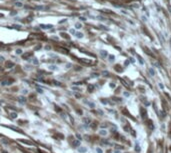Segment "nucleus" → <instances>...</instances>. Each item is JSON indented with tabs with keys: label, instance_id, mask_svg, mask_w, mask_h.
<instances>
[{
	"label": "nucleus",
	"instance_id": "nucleus-1",
	"mask_svg": "<svg viewBox=\"0 0 171 153\" xmlns=\"http://www.w3.org/2000/svg\"><path fill=\"white\" fill-rule=\"evenodd\" d=\"M32 55H33V52H31V51L30 52H26V53H24L22 55V58L24 60H28Z\"/></svg>",
	"mask_w": 171,
	"mask_h": 153
},
{
	"label": "nucleus",
	"instance_id": "nucleus-2",
	"mask_svg": "<svg viewBox=\"0 0 171 153\" xmlns=\"http://www.w3.org/2000/svg\"><path fill=\"white\" fill-rule=\"evenodd\" d=\"M99 55H100L102 59H104V58H106V57H108V52L106 50H100L99 51Z\"/></svg>",
	"mask_w": 171,
	"mask_h": 153
},
{
	"label": "nucleus",
	"instance_id": "nucleus-3",
	"mask_svg": "<svg viewBox=\"0 0 171 153\" xmlns=\"http://www.w3.org/2000/svg\"><path fill=\"white\" fill-rule=\"evenodd\" d=\"M57 50H58L60 53H63V54H67L68 53V50L65 49V48H62V47H57L56 48Z\"/></svg>",
	"mask_w": 171,
	"mask_h": 153
},
{
	"label": "nucleus",
	"instance_id": "nucleus-4",
	"mask_svg": "<svg viewBox=\"0 0 171 153\" xmlns=\"http://www.w3.org/2000/svg\"><path fill=\"white\" fill-rule=\"evenodd\" d=\"M77 150L80 153H86L87 152V148L86 147H83V146H79Z\"/></svg>",
	"mask_w": 171,
	"mask_h": 153
},
{
	"label": "nucleus",
	"instance_id": "nucleus-5",
	"mask_svg": "<svg viewBox=\"0 0 171 153\" xmlns=\"http://www.w3.org/2000/svg\"><path fill=\"white\" fill-rule=\"evenodd\" d=\"M5 66L7 68H12V67H14V63L12 61H6L5 62Z\"/></svg>",
	"mask_w": 171,
	"mask_h": 153
},
{
	"label": "nucleus",
	"instance_id": "nucleus-6",
	"mask_svg": "<svg viewBox=\"0 0 171 153\" xmlns=\"http://www.w3.org/2000/svg\"><path fill=\"white\" fill-rule=\"evenodd\" d=\"M40 27H42L43 29H50V28L53 27V25H51V24H41Z\"/></svg>",
	"mask_w": 171,
	"mask_h": 153
},
{
	"label": "nucleus",
	"instance_id": "nucleus-7",
	"mask_svg": "<svg viewBox=\"0 0 171 153\" xmlns=\"http://www.w3.org/2000/svg\"><path fill=\"white\" fill-rule=\"evenodd\" d=\"M75 36L78 38V39H82V38L84 37V34L82 32H76L75 33Z\"/></svg>",
	"mask_w": 171,
	"mask_h": 153
},
{
	"label": "nucleus",
	"instance_id": "nucleus-8",
	"mask_svg": "<svg viewBox=\"0 0 171 153\" xmlns=\"http://www.w3.org/2000/svg\"><path fill=\"white\" fill-rule=\"evenodd\" d=\"M99 134H100L101 136H106L108 134L107 130H105V129H101L100 131H99Z\"/></svg>",
	"mask_w": 171,
	"mask_h": 153
},
{
	"label": "nucleus",
	"instance_id": "nucleus-9",
	"mask_svg": "<svg viewBox=\"0 0 171 153\" xmlns=\"http://www.w3.org/2000/svg\"><path fill=\"white\" fill-rule=\"evenodd\" d=\"M114 60H115V55H109L108 54V61L110 62V63H112V62H114Z\"/></svg>",
	"mask_w": 171,
	"mask_h": 153
},
{
	"label": "nucleus",
	"instance_id": "nucleus-10",
	"mask_svg": "<svg viewBox=\"0 0 171 153\" xmlns=\"http://www.w3.org/2000/svg\"><path fill=\"white\" fill-rule=\"evenodd\" d=\"M148 73L150 74V76H154L155 75V70L152 67H149L148 68Z\"/></svg>",
	"mask_w": 171,
	"mask_h": 153
},
{
	"label": "nucleus",
	"instance_id": "nucleus-11",
	"mask_svg": "<svg viewBox=\"0 0 171 153\" xmlns=\"http://www.w3.org/2000/svg\"><path fill=\"white\" fill-rule=\"evenodd\" d=\"M72 145L74 146V147H79L80 146V140L78 139V140H74L73 142H72Z\"/></svg>",
	"mask_w": 171,
	"mask_h": 153
},
{
	"label": "nucleus",
	"instance_id": "nucleus-12",
	"mask_svg": "<svg viewBox=\"0 0 171 153\" xmlns=\"http://www.w3.org/2000/svg\"><path fill=\"white\" fill-rule=\"evenodd\" d=\"M85 104H87L88 106H90V108H95V104L93 102H90V101H84Z\"/></svg>",
	"mask_w": 171,
	"mask_h": 153
},
{
	"label": "nucleus",
	"instance_id": "nucleus-13",
	"mask_svg": "<svg viewBox=\"0 0 171 153\" xmlns=\"http://www.w3.org/2000/svg\"><path fill=\"white\" fill-rule=\"evenodd\" d=\"M75 28H76V29H81V28H82V24L80 22L75 23Z\"/></svg>",
	"mask_w": 171,
	"mask_h": 153
},
{
	"label": "nucleus",
	"instance_id": "nucleus-14",
	"mask_svg": "<svg viewBox=\"0 0 171 153\" xmlns=\"http://www.w3.org/2000/svg\"><path fill=\"white\" fill-rule=\"evenodd\" d=\"M60 35H61V37H62V38H65V39H69V36L67 35V34H66V33H64V32H61L60 33Z\"/></svg>",
	"mask_w": 171,
	"mask_h": 153
},
{
	"label": "nucleus",
	"instance_id": "nucleus-15",
	"mask_svg": "<svg viewBox=\"0 0 171 153\" xmlns=\"http://www.w3.org/2000/svg\"><path fill=\"white\" fill-rule=\"evenodd\" d=\"M15 6H16V7H22V6H23V3L20 2V1H17V2L15 3Z\"/></svg>",
	"mask_w": 171,
	"mask_h": 153
},
{
	"label": "nucleus",
	"instance_id": "nucleus-16",
	"mask_svg": "<svg viewBox=\"0 0 171 153\" xmlns=\"http://www.w3.org/2000/svg\"><path fill=\"white\" fill-rule=\"evenodd\" d=\"M19 102H21V103H25V102H26L25 97H19Z\"/></svg>",
	"mask_w": 171,
	"mask_h": 153
},
{
	"label": "nucleus",
	"instance_id": "nucleus-17",
	"mask_svg": "<svg viewBox=\"0 0 171 153\" xmlns=\"http://www.w3.org/2000/svg\"><path fill=\"white\" fill-rule=\"evenodd\" d=\"M158 86H159V88H160L161 90H164V85H163L162 82H158Z\"/></svg>",
	"mask_w": 171,
	"mask_h": 153
},
{
	"label": "nucleus",
	"instance_id": "nucleus-18",
	"mask_svg": "<svg viewBox=\"0 0 171 153\" xmlns=\"http://www.w3.org/2000/svg\"><path fill=\"white\" fill-rule=\"evenodd\" d=\"M138 62H139V63H140L141 65H144V61L142 60L141 57H138Z\"/></svg>",
	"mask_w": 171,
	"mask_h": 153
},
{
	"label": "nucleus",
	"instance_id": "nucleus-19",
	"mask_svg": "<svg viewBox=\"0 0 171 153\" xmlns=\"http://www.w3.org/2000/svg\"><path fill=\"white\" fill-rule=\"evenodd\" d=\"M119 67H120L119 65H116V66H115V70H117L118 72H121V71H122V69H121V68H119Z\"/></svg>",
	"mask_w": 171,
	"mask_h": 153
},
{
	"label": "nucleus",
	"instance_id": "nucleus-20",
	"mask_svg": "<svg viewBox=\"0 0 171 153\" xmlns=\"http://www.w3.org/2000/svg\"><path fill=\"white\" fill-rule=\"evenodd\" d=\"M135 151H136V152H139V151H140V147H139L138 144H136V145H135Z\"/></svg>",
	"mask_w": 171,
	"mask_h": 153
},
{
	"label": "nucleus",
	"instance_id": "nucleus-21",
	"mask_svg": "<svg viewBox=\"0 0 171 153\" xmlns=\"http://www.w3.org/2000/svg\"><path fill=\"white\" fill-rule=\"evenodd\" d=\"M93 89H94V87H93L92 85H89V86H88V90H89L90 92H92V91H93Z\"/></svg>",
	"mask_w": 171,
	"mask_h": 153
},
{
	"label": "nucleus",
	"instance_id": "nucleus-22",
	"mask_svg": "<svg viewBox=\"0 0 171 153\" xmlns=\"http://www.w3.org/2000/svg\"><path fill=\"white\" fill-rule=\"evenodd\" d=\"M16 54H18V55H20V54H22V50L21 49H16Z\"/></svg>",
	"mask_w": 171,
	"mask_h": 153
},
{
	"label": "nucleus",
	"instance_id": "nucleus-23",
	"mask_svg": "<svg viewBox=\"0 0 171 153\" xmlns=\"http://www.w3.org/2000/svg\"><path fill=\"white\" fill-rule=\"evenodd\" d=\"M141 111H142V117L145 118V116H146V112H145V110H143V109H141Z\"/></svg>",
	"mask_w": 171,
	"mask_h": 153
},
{
	"label": "nucleus",
	"instance_id": "nucleus-24",
	"mask_svg": "<svg viewBox=\"0 0 171 153\" xmlns=\"http://www.w3.org/2000/svg\"><path fill=\"white\" fill-rule=\"evenodd\" d=\"M123 95H124L125 97H129L130 96V94L128 93V92H123Z\"/></svg>",
	"mask_w": 171,
	"mask_h": 153
},
{
	"label": "nucleus",
	"instance_id": "nucleus-25",
	"mask_svg": "<svg viewBox=\"0 0 171 153\" xmlns=\"http://www.w3.org/2000/svg\"><path fill=\"white\" fill-rule=\"evenodd\" d=\"M33 64H34V65H37V64H38V60H37L36 58L33 59Z\"/></svg>",
	"mask_w": 171,
	"mask_h": 153
},
{
	"label": "nucleus",
	"instance_id": "nucleus-26",
	"mask_svg": "<svg viewBox=\"0 0 171 153\" xmlns=\"http://www.w3.org/2000/svg\"><path fill=\"white\" fill-rule=\"evenodd\" d=\"M49 68H50L51 70H55V69H57V68H56V66H54V65H51V66H49Z\"/></svg>",
	"mask_w": 171,
	"mask_h": 153
},
{
	"label": "nucleus",
	"instance_id": "nucleus-27",
	"mask_svg": "<svg viewBox=\"0 0 171 153\" xmlns=\"http://www.w3.org/2000/svg\"><path fill=\"white\" fill-rule=\"evenodd\" d=\"M69 32H70V34H75V33H76V31L74 29H70Z\"/></svg>",
	"mask_w": 171,
	"mask_h": 153
},
{
	"label": "nucleus",
	"instance_id": "nucleus-28",
	"mask_svg": "<svg viewBox=\"0 0 171 153\" xmlns=\"http://www.w3.org/2000/svg\"><path fill=\"white\" fill-rule=\"evenodd\" d=\"M11 117L12 118H16L17 117V114L16 113H11Z\"/></svg>",
	"mask_w": 171,
	"mask_h": 153
},
{
	"label": "nucleus",
	"instance_id": "nucleus-29",
	"mask_svg": "<svg viewBox=\"0 0 171 153\" xmlns=\"http://www.w3.org/2000/svg\"><path fill=\"white\" fill-rule=\"evenodd\" d=\"M141 18H142V20H143V21H145V22L147 21V18H146L144 15H142V16H141Z\"/></svg>",
	"mask_w": 171,
	"mask_h": 153
},
{
	"label": "nucleus",
	"instance_id": "nucleus-30",
	"mask_svg": "<svg viewBox=\"0 0 171 153\" xmlns=\"http://www.w3.org/2000/svg\"><path fill=\"white\" fill-rule=\"evenodd\" d=\"M83 121H84V122H86V124H89V122H90V120H89V119H87V118H85Z\"/></svg>",
	"mask_w": 171,
	"mask_h": 153
},
{
	"label": "nucleus",
	"instance_id": "nucleus-31",
	"mask_svg": "<svg viewBox=\"0 0 171 153\" xmlns=\"http://www.w3.org/2000/svg\"><path fill=\"white\" fill-rule=\"evenodd\" d=\"M96 151H97V153H102V150L100 149V148H97Z\"/></svg>",
	"mask_w": 171,
	"mask_h": 153
},
{
	"label": "nucleus",
	"instance_id": "nucleus-32",
	"mask_svg": "<svg viewBox=\"0 0 171 153\" xmlns=\"http://www.w3.org/2000/svg\"><path fill=\"white\" fill-rule=\"evenodd\" d=\"M40 48H41V45H38V46L35 47V50H38V49H40Z\"/></svg>",
	"mask_w": 171,
	"mask_h": 153
},
{
	"label": "nucleus",
	"instance_id": "nucleus-33",
	"mask_svg": "<svg viewBox=\"0 0 171 153\" xmlns=\"http://www.w3.org/2000/svg\"><path fill=\"white\" fill-rule=\"evenodd\" d=\"M37 91H38V92H40V93H42V92H43V90H42L41 88H40V89L38 88V89H37Z\"/></svg>",
	"mask_w": 171,
	"mask_h": 153
},
{
	"label": "nucleus",
	"instance_id": "nucleus-34",
	"mask_svg": "<svg viewBox=\"0 0 171 153\" xmlns=\"http://www.w3.org/2000/svg\"><path fill=\"white\" fill-rule=\"evenodd\" d=\"M50 48H51V47H50V46H48V45H47V46L45 47V49H46V50H50Z\"/></svg>",
	"mask_w": 171,
	"mask_h": 153
},
{
	"label": "nucleus",
	"instance_id": "nucleus-35",
	"mask_svg": "<svg viewBox=\"0 0 171 153\" xmlns=\"http://www.w3.org/2000/svg\"><path fill=\"white\" fill-rule=\"evenodd\" d=\"M130 62H131V63H134V62H135L134 58H130Z\"/></svg>",
	"mask_w": 171,
	"mask_h": 153
},
{
	"label": "nucleus",
	"instance_id": "nucleus-36",
	"mask_svg": "<svg viewBox=\"0 0 171 153\" xmlns=\"http://www.w3.org/2000/svg\"><path fill=\"white\" fill-rule=\"evenodd\" d=\"M110 87L114 88V87H115V84H114V83H110Z\"/></svg>",
	"mask_w": 171,
	"mask_h": 153
},
{
	"label": "nucleus",
	"instance_id": "nucleus-37",
	"mask_svg": "<svg viewBox=\"0 0 171 153\" xmlns=\"http://www.w3.org/2000/svg\"><path fill=\"white\" fill-rule=\"evenodd\" d=\"M22 93H23V94H27V90H26V89H25V90H23Z\"/></svg>",
	"mask_w": 171,
	"mask_h": 153
},
{
	"label": "nucleus",
	"instance_id": "nucleus-38",
	"mask_svg": "<svg viewBox=\"0 0 171 153\" xmlns=\"http://www.w3.org/2000/svg\"><path fill=\"white\" fill-rule=\"evenodd\" d=\"M4 58H3V56H0V61H3Z\"/></svg>",
	"mask_w": 171,
	"mask_h": 153
},
{
	"label": "nucleus",
	"instance_id": "nucleus-39",
	"mask_svg": "<svg viewBox=\"0 0 171 153\" xmlns=\"http://www.w3.org/2000/svg\"><path fill=\"white\" fill-rule=\"evenodd\" d=\"M66 21V19H64V20H61V21H59V23H63V22H65Z\"/></svg>",
	"mask_w": 171,
	"mask_h": 153
},
{
	"label": "nucleus",
	"instance_id": "nucleus-40",
	"mask_svg": "<svg viewBox=\"0 0 171 153\" xmlns=\"http://www.w3.org/2000/svg\"><path fill=\"white\" fill-rule=\"evenodd\" d=\"M114 153H120V151L119 150H115V152H114Z\"/></svg>",
	"mask_w": 171,
	"mask_h": 153
},
{
	"label": "nucleus",
	"instance_id": "nucleus-41",
	"mask_svg": "<svg viewBox=\"0 0 171 153\" xmlns=\"http://www.w3.org/2000/svg\"><path fill=\"white\" fill-rule=\"evenodd\" d=\"M0 17H4V15H3L2 13H0Z\"/></svg>",
	"mask_w": 171,
	"mask_h": 153
}]
</instances>
